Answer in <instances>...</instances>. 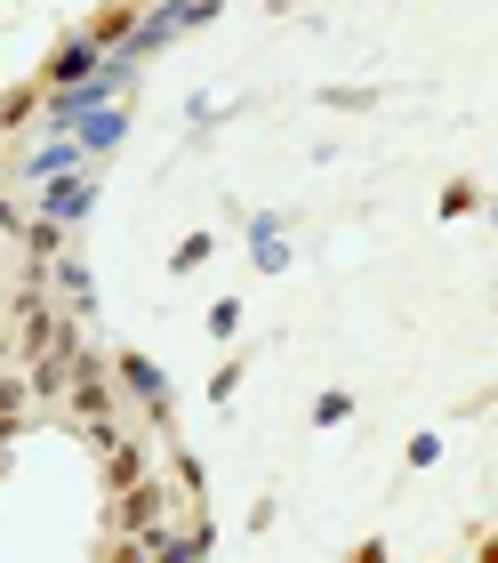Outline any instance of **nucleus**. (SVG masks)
<instances>
[{
  "instance_id": "f257e3e1",
  "label": "nucleus",
  "mask_w": 498,
  "mask_h": 563,
  "mask_svg": "<svg viewBox=\"0 0 498 563\" xmlns=\"http://www.w3.org/2000/svg\"><path fill=\"white\" fill-rule=\"evenodd\" d=\"M73 162H81V145H48L41 162H33V177H57V169H73Z\"/></svg>"
}]
</instances>
